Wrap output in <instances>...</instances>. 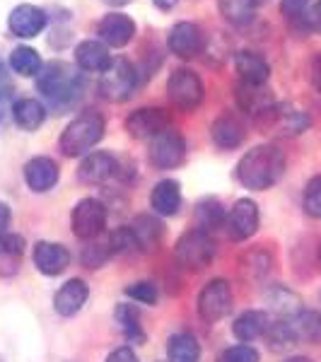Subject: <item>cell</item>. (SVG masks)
<instances>
[{
	"label": "cell",
	"mask_w": 321,
	"mask_h": 362,
	"mask_svg": "<svg viewBox=\"0 0 321 362\" xmlns=\"http://www.w3.org/2000/svg\"><path fill=\"white\" fill-rule=\"evenodd\" d=\"M285 174V155L276 145H256L237 165V179L244 189L266 191Z\"/></svg>",
	"instance_id": "6da1fadb"
},
{
	"label": "cell",
	"mask_w": 321,
	"mask_h": 362,
	"mask_svg": "<svg viewBox=\"0 0 321 362\" xmlns=\"http://www.w3.org/2000/svg\"><path fill=\"white\" fill-rule=\"evenodd\" d=\"M37 90L54 107H70L83 92V78L66 61H51L37 75Z\"/></svg>",
	"instance_id": "7a4b0ae2"
},
{
	"label": "cell",
	"mask_w": 321,
	"mask_h": 362,
	"mask_svg": "<svg viewBox=\"0 0 321 362\" xmlns=\"http://www.w3.org/2000/svg\"><path fill=\"white\" fill-rule=\"evenodd\" d=\"M104 119L97 112H83L75 116L73 121L66 126L61 136V153L66 157H80L90 153L92 148L104 138Z\"/></svg>",
	"instance_id": "3957f363"
},
{
	"label": "cell",
	"mask_w": 321,
	"mask_h": 362,
	"mask_svg": "<svg viewBox=\"0 0 321 362\" xmlns=\"http://www.w3.org/2000/svg\"><path fill=\"white\" fill-rule=\"evenodd\" d=\"M174 256L186 271H203L215 259V242L201 227L186 230L179 237L177 247H174Z\"/></svg>",
	"instance_id": "277c9868"
},
{
	"label": "cell",
	"mask_w": 321,
	"mask_h": 362,
	"mask_svg": "<svg viewBox=\"0 0 321 362\" xmlns=\"http://www.w3.org/2000/svg\"><path fill=\"white\" fill-rule=\"evenodd\" d=\"M138 87V70L128 58H114L99 78V95L109 102H126Z\"/></svg>",
	"instance_id": "5b68a950"
},
{
	"label": "cell",
	"mask_w": 321,
	"mask_h": 362,
	"mask_svg": "<svg viewBox=\"0 0 321 362\" xmlns=\"http://www.w3.org/2000/svg\"><path fill=\"white\" fill-rule=\"evenodd\" d=\"M167 97L182 112H194L201 107L203 97H206V87L201 78L189 68H177L167 80Z\"/></svg>",
	"instance_id": "8992f818"
},
{
	"label": "cell",
	"mask_w": 321,
	"mask_h": 362,
	"mask_svg": "<svg viewBox=\"0 0 321 362\" xmlns=\"http://www.w3.org/2000/svg\"><path fill=\"white\" fill-rule=\"evenodd\" d=\"M254 121L261 128V133H273V136H283V138L300 136L309 126V116L305 112H297V109L285 107V104H273L271 109L259 114Z\"/></svg>",
	"instance_id": "52a82bcc"
},
{
	"label": "cell",
	"mask_w": 321,
	"mask_h": 362,
	"mask_svg": "<svg viewBox=\"0 0 321 362\" xmlns=\"http://www.w3.org/2000/svg\"><path fill=\"white\" fill-rule=\"evenodd\" d=\"M107 227V208L97 198H83L70 213V230L78 239H97Z\"/></svg>",
	"instance_id": "ba28073f"
},
{
	"label": "cell",
	"mask_w": 321,
	"mask_h": 362,
	"mask_svg": "<svg viewBox=\"0 0 321 362\" xmlns=\"http://www.w3.org/2000/svg\"><path fill=\"white\" fill-rule=\"evenodd\" d=\"M186 157V140L182 133H177L174 128H167L160 136L150 140L148 148V160L155 169H177Z\"/></svg>",
	"instance_id": "9c48e42d"
},
{
	"label": "cell",
	"mask_w": 321,
	"mask_h": 362,
	"mask_svg": "<svg viewBox=\"0 0 321 362\" xmlns=\"http://www.w3.org/2000/svg\"><path fill=\"white\" fill-rule=\"evenodd\" d=\"M232 309V288L223 278L210 280L198 295V317L206 324H218Z\"/></svg>",
	"instance_id": "30bf717a"
},
{
	"label": "cell",
	"mask_w": 321,
	"mask_h": 362,
	"mask_svg": "<svg viewBox=\"0 0 321 362\" xmlns=\"http://www.w3.org/2000/svg\"><path fill=\"white\" fill-rule=\"evenodd\" d=\"M167 46L177 58L191 61V58L201 56L206 51V32L196 22H177L169 29Z\"/></svg>",
	"instance_id": "8fae6325"
},
{
	"label": "cell",
	"mask_w": 321,
	"mask_h": 362,
	"mask_svg": "<svg viewBox=\"0 0 321 362\" xmlns=\"http://www.w3.org/2000/svg\"><path fill=\"white\" fill-rule=\"evenodd\" d=\"M167 128H172V116L160 107H143L126 116L128 136L138 138V140H145V138L153 140L155 136H160L162 131H167Z\"/></svg>",
	"instance_id": "7c38bea8"
},
{
	"label": "cell",
	"mask_w": 321,
	"mask_h": 362,
	"mask_svg": "<svg viewBox=\"0 0 321 362\" xmlns=\"http://www.w3.org/2000/svg\"><path fill=\"white\" fill-rule=\"evenodd\" d=\"M225 227H227V235L235 239V242L249 239L259 230V206L254 201H249V198H239L230 213H227Z\"/></svg>",
	"instance_id": "4fadbf2b"
},
{
	"label": "cell",
	"mask_w": 321,
	"mask_h": 362,
	"mask_svg": "<svg viewBox=\"0 0 321 362\" xmlns=\"http://www.w3.org/2000/svg\"><path fill=\"white\" fill-rule=\"evenodd\" d=\"M46 22H49L46 10L37 8V5H29V3L17 5L8 17L10 32H13L15 37H22V39H32V37H37V34H42Z\"/></svg>",
	"instance_id": "5bb4252c"
},
{
	"label": "cell",
	"mask_w": 321,
	"mask_h": 362,
	"mask_svg": "<svg viewBox=\"0 0 321 362\" xmlns=\"http://www.w3.org/2000/svg\"><path fill=\"white\" fill-rule=\"evenodd\" d=\"M97 34L107 46L121 49V46L131 44L136 37V22L124 13H109L107 17H102L97 27Z\"/></svg>",
	"instance_id": "9a60e30c"
},
{
	"label": "cell",
	"mask_w": 321,
	"mask_h": 362,
	"mask_svg": "<svg viewBox=\"0 0 321 362\" xmlns=\"http://www.w3.org/2000/svg\"><path fill=\"white\" fill-rule=\"evenodd\" d=\"M58 165L51 157H34L25 165V181L34 194L51 191L58 184Z\"/></svg>",
	"instance_id": "2e32d148"
},
{
	"label": "cell",
	"mask_w": 321,
	"mask_h": 362,
	"mask_svg": "<svg viewBox=\"0 0 321 362\" xmlns=\"http://www.w3.org/2000/svg\"><path fill=\"white\" fill-rule=\"evenodd\" d=\"M34 266L44 273V276H61L70 266V251L63 244L54 242H39L34 247Z\"/></svg>",
	"instance_id": "e0dca14e"
},
{
	"label": "cell",
	"mask_w": 321,
	"mask_h": 362,
	"mask_svg": "<svg viewBox=\"0 0 321 362\" xmlns=\"http://www.w3.org/2000/svg\"><path fill=\"white\" fill-rule=\"evenodd\" d=\"M75 61L78 66L87 70V73H104L109 66H112V54H109V46L104 42H97V39H87V42H80L75 46Z\"/></svg>",
	"instance_id": "ac0fdd59"
},
{
	"label": "cell",
	"mask_w": 321,
	"mask_h": 362,
	"mask_svg": "<svg viewBox=\"0 0 321 362\" xmlns=\"http://www.w3.org/2000/svg\"><path fill=\"white\" fill-rule=\"evenodd\" d=\"M87 295H90V288H87L85 280L73 278V280H68V283L56 293L54 309H56L58 314H61V317H75V314H78L80 309L85 307Z\"/></svg>",
	"instance_id": "d6986e66"
},
{
	"label": "cell",
	"mask_w": 321,
	"mask_h": 362,
	"mask_svg": "<svg viewBox=\"0 0 321 362\" xmlns=\"http://www.w3.org/2000/svg\"><path fill=\"white\" fill-rule=\"evenodd\" d=\"M119 169L114 155L109 153H90L83 160V165L78 169V177L83 184H102V181L112 179Z\"/></svg>",
	"instance_id": "ffe728a7"
},
{
	"label": "cell",
	"mask_w": 321,
	"mask_h": 362,
	"mask_svg": "<svg viewBox=\"0 0 321 362\" xmlns=\"http://www.w3.org/2000/svg\"><path fill=\"white\" fill-rule=\"evenodd\" d=\"M235 68L247 85H266L271 78V66L266 63L264 56L254 54V51H239L235 56Z\"/></svg>",
	"instance_id": "44dd1931"
},
{
	"label": "cell",
	"mask_w": 321,
	"mask_h": 362,
	"mask_svg": "<svg viewBox=\"0 0 321 362\" xmlns=\"http://www.w3.org/2000/svg\"><path fill=\"white\" fill-rule=\"evenodd\" d=\"M210 138H213V143L223 150L239 148V145L244 143L242 121L235 119V116H230V114L218 116V119L213 121V126H210Z\"/></svg>",
	"instance_id": "7402d4cb"
},
{
	"label": "cell",
	"mask_w": 321,
	"mask_h": 362,
	"mask_svg": "<svg viewBox=\"0 0 321 362\" xmlns=\"http://www.w3.org/2000/svg\"><path fill=\"white\" fill-rule=\"evenodd\" d=\"M150 206L157 215H177L179 213V206H182V186H179V181L174 179H165L160 181V184L153 189V194H150Z\"/></svg>",
	"instance_id": "603a6c76"
},
{
	"label": "cell",
	"mask_w": 321,
	"mask_h": 362,
	"mask_svg": "<svg viewBox=\"0 0 321 362\" xmlns=\"http://www.w3.org/2000/svg\"><path fill=\"white\" fill-rule=\"evenodd\" d=\"M136 242L138 251H155L162 242V223L155 220L153 215H138L131 225H128Z\"/></svg>",
	"instance_id": "cb8c5ba5"
},
{
	"label": "cell",
	"mask_w": 321,
	"mask_h": 362,
	"mask_svg": "<svg viewBox=\"0 0 321 362\" xmlns=\"http://www.w3.org/2000/svg\"><path fill=\"white\" fill-rule=\"evenodd\" d=\"M237 104L244 109L247 114H252L254 119L259 114H264L266 109H271L276 104L271 92L266 90V85H247V83H239L237 87Z\"/></svg>",
	"instance_id": "d4e9b609"
},
{
	"label": "cell",
	"mask_w": 321,
	"mask_h": 362,
	"mask_svg": "<svg viewBox=\"0 0 321 362\" xmlns=\"http://www.w3.org/2000/svg\"><path fill=\"white\" fill-rule=\"evenodd\" d=\"M25 254V239L13 232L0 235V276L10 278L20 271V261Z\"/></svg>",
	"instance_id": "484cf974"
},
{
	"label": "cell",
	"mask_w": 321,
	"mask_h": 362,
	"mask_svg": "<svg viewBox=\"0 0 321 362\" xmlns=\"http://www.w3.org/2000/svg\"><path fill=\"white\" fill-rule=\"evenodd\" d=\"M13 121L22 131H37L46 121V109L37 99H17L13 104Z\"/></svg>",
	"instance_id": "4316f807"
},
{
	"label": "cell",
	"mask_w": 321,
	"mask_h": 362,
	"mask_svg": "<svg viewBox=\"0 0 321 362\" xmlns=\"http://www.w3.org/2000/svg\"><path fill=\"white\" fill-rule=\"evenodd\" d=\"M268 326H271V324H268V314L266 312H259V309H249V312H244L242 317L235 321L232 331H235V336L239 338V341L252 343L259 336L266 334Z\"/></svg>",
	"instance_id": "83f0119b"
},
{
	"label": "cell",
	"mask_w": 321,
	"mask_h": 362,
	"mask_svg": "<svg viewBox=\"0 0 321 362\" xmlns=\"http://www.w3.org/2000/svg\"><path fill=\"white\" fill-rule=\"evenodd\" d=\"M288 321L297 343H321V312H300Z\"/></svg>",
	"instance_id": "f1b7e54d"
},
{
	"label": "cell",
	"mask_w": 321,
	"mask_h": 362,
	"mask_svg": "<svg viewBox=\"0 0 321 362\" xmlns=\"http://www.w3.org/2000/svg\"><path fill=\"white\" fill-rule=\"evenodd\" d=\"M201 346L191 334H174L167 343V360L169 362H198Z\"/></svg>",
	"instance_id": "f546056e"
},
{
	"label": "cell",
	"mask_w": 321,
	"mask_h": 362,
	"mask_svg": "<svg viewBox=\"0 0 321 362\" xmlns=\"http://www.w3.org/2000/svg\"><path fill=\"white\" fill-rule=\"evenodd\" d=\"M42 56L32 49V46H17L10 54V70L22 78H37L42 73Z\"/></svg>",
	"instance_id": "4dcf8cb0"
},
{
	"label": "cell",
	"mask_w": 321,
	"mask_h": 362,
	"mask_svg": "<svg viewBox=\"0 0 321 362\" xmlns=\"http://www.w3.org/2000/svg\"><path fill=\"white\" fill-rule=\"evenodd\" d=\"M220 15L230 25H249L256 15V0H218Z\"/></svg>",
	"instance_id": "1f68e13d"
},
{
	"label": "cell",
	"mask_w": 321,
	"mask_h": 362,
	"mask_svg": "<svg viewBox=\"0 0 321 362\" xmlns=\"http://www.w3.org/2000/svg\"><path fill=\"white\" fill-rule=\"evenodd\" d=\"M196 218H198V227L208 232V230H215V227L225 225L227 215H225L223 206H220V203L215 201V198H208V201L198 203Z\"/></svg>",
	"instance_id": "d6a6232c"
},
{
	"label": "cell",
	"mask_w": 321,
	"mask_h": 362,
	"mask_svg": "<svg viewBox=\"0 0 321 362\" xmlns=\"http://www.w3.org/2000/svg\"><path fill=\"white\" fill-rule=\"evenodd\" d=\"M116 321L128 341H143V329H140V314L133 305H119L116 309Z\"/></svg>",
	"instance_id": "836d02e7"
},
{
	"label": "cell",
	"mask_w": 321,
	"mask_h": 362,
	"mask_svg": "<svg viewBox=\"0 0 321 362\" xmlns=\"http://www.w3.org/2000/svg\"><path fill=\"white\" fill-rule=\"evenodd\" d=\"M13 85H10L8 75H5V68L3 63H0V128H3L5 119H8V114H13Z\"/></svg>",
	"instance_id": "e575fe53"
},
{
	"label": "cell",
	"mask_w": 321,
	"mask_h": 362,
	"mask_svg": "<svg viewBox=\"0 0 321 362\" xmlns=\"http://www.w3.org/2000/svg\"><path fill=\"white\" fill-rule=\"evenodd\" d=\"M305 210L312 218L321 220V177H314L305 189Z\"/></svg>",
	"instance_id": "d590c367"
},
{
	"label": "cell",
	"mask_w": 321,
	"mask_h": 362,
	"mask_svg": "<svg viewBox=\"0 0 321 362\" xmlns=\"http://www.w3.org/2000/svg\"><path fill=\"white\" fill-rule=\"evenodd\" d=\"M126 295L131 297V300L140 302V305H155V302H157V288H155L153 283H148V280H143V283L128 285Z\"/></svg>",
	"instance_id": "8d00e7d4"
},
{
	"label": "cell",
	"mask_w": 321,
	"mask_h": 362,
	"mask_svg": "<svg viewBox=\"0 0 321 362\" xmlns=\"http://www.w3.org/2000/svg\"><path fill=\"white\" fill-rule=\"evenodd\" d=\"M220 362H259V353L252 346H232L223 353Z\"/></svg>",
	"instance_id": "74e56055"
},
{
	"label": "cell",
	"mask_w": 321,
	"mask_h": 362,
	"mask_svg": "<svg viewBox=\"0 0 321 362\" xmlns=\"http://www.w3.org/2000/svg\"><path fill=\"white\" fill-rule=\"evenodd\" d=\"M309 3L312 0H280V13L285 15V20H300L309 10Z\"/></svg>",
	"instance_id": "f35d334b"
},
{
	"label": "cell",
	"mask_w": 321,
	"mask_h": 362,
	"mask_svg": "<svg viewBox=\"0 0 321 362\" xmlns=\"http://www.w3.org/2000/svg\"><path fill=\"white\" fill-rule=\"evenodd\" d=\"M109 254H112V251L109 249H104V247H90V249H85V256H83V261L90 268H99L104 264V261L109 259Z\"/></svg>",
	"instance_id": "ab89813d"
},
{
	"label": "cell",
	"mask_w": 321,
	"mask_h": 362,
	"mask_svg": "<svg viewBox=\"0 0 321 362\" xmlns=\"http://www.w3.org/2000/svg\"><path fill=\"white\" fill-rule=\"evenodd\" d=\"M302 25H305L307 29H312V32H319L321 34V0L317 5H314V10H307L305 15L300 17Z\"/></svg>",
	"instance_id": "60d3db41"
},
{
	"label": "cell",
	"mask_w": 321,
	"mask_h": 362,
	"mask_svg": "<svg viewBox=\"0 0 321 362\" xmlns=\"http://www.w3.org/2000/svg\"><path fill=\"white\" fill-rule=\"evenodd\" d=\"M107 362H140V360H138V355L133 353L131 348L124 346V348H116L114 353L107 358Z\"/></svg>",
	"instance_id": "b9f144b4"
},
{
	"label": "cell",
	"mask_w": 321,
	"mask_h": 362,
	"mask_svg": "<svg viewBox=\"0 0 321 362\" xmlns=\"http://www.w3.org/2000/svg\"><path fill=\"white\" fill-rule=\"evenodd\" d=\"M312 83L319 90V95H321V54L312 61Z\"/></svg>",
	"instance_id": "7bdbcfd3"
},
{
	"label": "cell",
	"mask_w": 321,
	"mask_h": 362,
	"mask_svg": "<svg viewBox=\"0 0 321 362\" xmlns=\"http://www.w3.org/2000/svg\"><path fill=\"white\" fill-rule=\"evenodd\" d=\"M8 225H10V208L5 206L3 201H0V235H5Z\"/></svg>",
	"instance_id": "ee69618b"
},
{
	"label": "cell",
	"mask_w": 321,
	"mask_h": 362,
	"mask_svg": "<svg viewBox=\"0 0 321 362\" xmlns=\"http://www.w3.org/2000/svg\"><path fill=\"white\" fill-rule=\"evenodd\" d=\"M153 3H155V5H157V8H160V10H172L174 5L179 3V0H153Z\"/></svg>",
	"instance_id": "f6af8a7d"
},
{
	"label": "cell",
	"mask_w": 321,
	"mask_h": 362,
	"mask_svg": "<svg viewBox=\"0 0 321 362\" xmlns=\"http://www.w3.org/2000/svg\"><path fill=\"white\" fill-rule=\"evenodd\" d=\"M107 5H114V8H121V5H128L131 0H104Z\"/></svg>",
	"instance_id": "bcb514c9"
},
{
	"label": "cell",
	"mask_w": 321,
	"mask_h": 362,
	"mask_svg": "<svg viewBox=\"0 0 321 362\" xmlns=\"http://www.w3.org/2000/svg\"><path fill=\"white\" fill-rule=\"evenodd\" d=\"M288 362H309L307 358H295V360H288Z\"/></svg>",
	"instance_id": "7dc6e473"
},
{
	"label": "cell",
	"mask_w": 321,
	"mask_h": 362,
	"mask_svg": "<svg viewBox=\"0 0 321 362\" xmlns=\"http://www.w3.org/2000/svg\"><path fill=\"white\" fill-rule=\"evenodd\" d=\"M319 261H321V249H319Z\"/></svg>",
	"instance_id": "c3c4849f"
}]
</instances>
